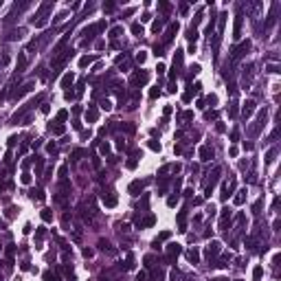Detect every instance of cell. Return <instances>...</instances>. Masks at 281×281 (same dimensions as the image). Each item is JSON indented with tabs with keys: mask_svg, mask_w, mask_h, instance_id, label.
Returning <instances> with one entry per match:
<instances>
[{
	"mask_svg": "<svg viewBox=\"0 0 281 281\" xmlns=\"http://www.w3.org/2000/svg\"><path fill=\"white\" fill-rule=\"evenodd\" d=\"M31 90H33V81H26V83H22V86H20V90H15L13 95H11V99H22L26 92H31Z\"/></svg>",
	"mask_w": 281,
	"mask_h": 281,
	"instance_id": "cell-1",
	"label": "cell"
},
{
	"mask_svg": "<svg viewBox=\"0 0 281 281\" xmlns=\"http://www.w3.org/2000/svg\"><path fill=\"white\" fill-rule=\"evenodd\" d=\"M220 174H222V169H220V167H215V169H213V174H211V180H209V185H207V195H211V191H213L215 182H218Z\"/></svg>",
	"mask_w": 281,
	"mask_h": 281,
	"instance_id": "cell-2",
	"label": "cell"
},
{
	"mask_svg": "<svg viewBox=\"0 0 281 281\" xmlns=\"http://www.w3.org/2000/svg\"><path fill=\"white\" fill-rule=\"evenodd\" d=\"M147 79H149V75H147L145 70H140V73H134V75H132V83H134V86H138V83H147Z\"/></svg>",
	"mask_w": 281,
	"mask_h": 281,
	"instance_id": "cell-3",
	"label": "cell"
},
{
	"mask_svg": "<svg viewBox=\"0 0 281 281\" xmlns=\"http://www.w3.org/2000/svg\"><path fill=\"white\" fill-rule=\"evenodd\" d=\"M252 112H255V101L252 99H248L246 103H244V108H242V114H244V119H248Z\"/></svg>",
	"mask_w": 281,
	"mask_h": 281,
	"instance_id": "cell-4",
	"label": "cell"
},
{
	"mask_svg": "<svg viewBox=\"0 0 281 281\" xmlns=\"http://www.w3.org/2000/svg\"><path fill=\"white\" fill-rule=\"evenodd\" d=\"M97 119H99V110H97L95 106H90V108L86 110V121H88V123H95Z\"/></svg>",
	"mask_w": 281,
	"mask_h": 281,
	"instance_id": "cell-5",
	"label": "cell"
},
{
	"mask_svg": "<svg viewBox=\"0 0 281 281\" xmlns=\"http://www.w3.org/2000/svg\"><path fill=\"white\" fill-rule=\"evenodd\" d=\"M213 158V149L209 145H202L200 147V161H211Z\"/></svg>",
	"mask_w": 281,
	"mask_h": 281,
	"instance_id": "cell-6",
	"label": "cell"
},
{
	"mask_svg": "<svg viewBox=\"0 0 281 281\" xmlns=\"http://www.w3.org/2000/svg\"><path fill=\"white\" fill-rule=\"evenodd\" d=\"M167 252H169V257L174 259V257H178L182 252V246L180 244H169V246H167Z\"/></svg>",
	"mask_w": 281,
	"mask_h": 281,
	"instance_id": "cell-7",
	"label": "cell"
},
{
	"mask_svg": "<svg viewBox=\"0 0 281 281\" xmlns=\"http://www.w3.org/2000/svg\"><path fill=\"white\" fill-rule=\"evenodd\" d=\"M218 252H220V242H211L209 248H207V257L211 259L213 255H218Z\"/></svg>",
	"mask_w": 281,
	"mask_h": 281,
	"instance_id": "cell-8",
	"label": "cell"
},
{
	"mask_svg": "<svg viewBox=\"0 0 281 281\" xmlns=\"http://www.w3.org/2000/svg\"><path fill=\"white\" fill-rule=\"evenodd\" d=\"M248 49H250V42L246 40L244 44H242V46H239V49H235V53H233V57H235V59H237V57H242V55H244V53H246Z\"/></svg>",
	"mask_w": 281,
	"mask_h": 281,
	"instance_id": "cell-9",
	"label": "cell"
},
{
	"mask_svg": "<svg viewBox=\"0 0 281 281\" xmlns=\"http://www.w3.org/2000/svg\"><path fill=\"white\" fill-rule=\"evenodd\" d=\"M143 185H145V182H140V180H134L132 185H130V189H127V191L132 193V195H138V191L143 189Z\"/></svg>",
	"mask_w": 281,
	"mask_h": 281,
	"instance_id": "cell-10",
	"label": "cell"
},
{
	"mask_svg": "<svg viewBox=\"0 0 281 281\" xmlns=\"http://www.w3.org/2000/svg\"><path fill=\"white\" fill-rule=\"evenodd\" d=\"M169 235H171L169 231H163L161 235H158V237L154 239V248H161V242H165V239H169Z\"/></svg>",
	"mask_w": 281,
	"mask_h": 281,
	"instance_id": "cell-11",
	"label": "cell"
},
{
	"mask_svg": "<svg viewBox=\"0 0 281 281\" xmlns=\"http://www.w3.org/2000/svg\"><path fill=\"white\" fill-rule=\"evenodd\" d=\"M103 204H106L108 209L117 207V195H114V193H110V195H103Z\"/></svg>",
	"mask_w": 281,
	"mask_h": 281,
	"instance_id": "cell-12",
	"label": "cell"
},
{
	"mask_svg": "<svg viewBox=\"0 0 281 281\" xmlns=\"http://www.w3.org/2000/svg\"><path fill=\"white\" fill-rule=\"evenodd\" d=\"M73 81H75V75L73 73H66L62 77V88H68V86H73Z\"/></svg>",
	"mask_w": 281,
	"mask_h": 281,
	"instance_id": "cell-13",
	"label": "cell"
},
{
	"mask_svg": "<svg viewBox=\"0 0 281 281\" xmlns=\"http://www.w3.org/2000/svg\"><path fill=\"white\" fill-rule=\"evenodd\" d=\"M187 259H189L191 264H198V261H200V252L193 248V250H189V252H187Z\"/></svg>",
	"mask_w": 281,
	"mask_h": 281,
	"instance_id": "cell-14",
	"label": "cell"
},
{
	"mask_svg": "<svg viewBox=\"0 0 281 281\" xmlns=\"http://www.w3.org/2000/svg\"><path fill=\"white\" fill-rule=\"evenodd\" d=\"M95 59H97L95 55H86V57H81V59H79V66H81V68H86L88 64H92V62H95Z\"/></svg>",
	"mask_w": 281,
	"mask_h": 281,
	"instance_id": "cell-15",
	"label": "cell"
},
{
	"mask_svg": "<svg viewBox=\"0 0 281 281\" xmlns=\"http://www.w3.org/2000/svg\"><path fill=\"white\" fill-rule=\"evenodd\" d=\"M261 277H264V268H261V266H255V268H252V279H255V281H261Z\"/></svg>",
	"mask_w": 281,
	"mask_h": 281,
	"instance_id": "cell-16",
	"label": "cell"
},
{
	"mask_svg": "<svg viewBox=\"0 0 281 281\" xmlns=\"http://www.w3.org/2000/svg\"><path fill=\"white\" fill-rule=\"evenodd\" d=\"M42 167H44V161L35 156V176H40V174H42Z\"/></svg>",
	"mask_w": 281,
	"mask_h": 281,
	"instance_id": "cell-17",
	"label": "cell"
},
{
	"mask_svg": "<svg viewBox=\"0 0 281 281\" xmlns=\"http://www.w3.org/2000/svg\"><path fill=\"white\" fill-rule=\"evenodd\" d=\"M24 68H26V57L20 55V57H18V73H22Z\"/></svg>",
	"mask_w": 281,
	"mask_h": 281,
	"instance_id": "cell-18",
	"label": "cell"
},
{
	"mask_svg": "<svg viewBox=\"0 0 281 281\" xmlns=\"http://www.w3.org/2000/svg\"><path fill=\"white\" fill-rule=\"evenodd\" d=\"M42 220H44V222H53V213H51V209H42Z\"/></svg>",
	"mask_w": 281,
	"mask_h": 281,
	"instance_id": "cell-19",
	"label": "cell"
},
{
	"mask_svg": "<svg viewBox=\"0 0 281 281\" xmlns=\"http://www.w3.org/2000/svg\"><path fill=\"white\" fill-rule=\"evenodd\" d=\"M154 222H156V220H154V215H149V218H145L143 222H140V220H138V226H152V224H154Z\"/></svg>",
	"mask_w": 281,
	"mask_h": 281,
	"instance_id": "cell-20",
	"label": "cell"
},
{
	"mask_svg": "<svg viewBox=\"0 0 281 281\" xmlns=\"http://www.w3.org/2000/svg\"><path fill=\"white\" fill-rule=\"evenodd\" d=\"M239 31H242V15H237V20H235V35H233L235 40L239 37Z\"/></svg>",
	"mask_w": 281,
	"mask_h": 281,
	"instance_id": "cell-21",
	"label": "cell"
},
{
	"mask_svg": "<svg viewBox=\"0 0 281 281\" xmlns=\"http://www.w3.org/2000/svg\"><path fill=\"white\" fill-rule=\"evenodd\" d=\"M187 37H189V42H191V44H195V40H198V31L191 26V29H189V35H187Z\"/></svg>",
	"mask_w": 281,
	"mask_h": 281,
	"instance_id": "cell-22",
	"label": "cell"
},
{
	"mask_svg": "<svg viewBox=\"0 0 281 281\" xmlns=\"http://www.w3.org/2000/svg\"><path fill=\"white\" fill-rule=\"evenodd\" d=\"M147 145H149V149H152V152H161V143H158V140H154V138H152Z\"/></svg>",
	"mask_w": 281,
	"mask_h": 281,
	"instance_id": "cell-23",
	"label": "cell"
},
{
	"mask_svg": "<svg viewBox=\"0 0 281 281\" xmlns=\"http://www.w3.org/2000/svg\"><path fill=\"white\" fill-rule=\"evenodd\" d=\"M244 193H246L244 189H242V191H237V195H235V204H244V198H246Z\"/></svg>",
	"mask_w": 281,
	"mask_h": 281,
	"instance_id": "cell-24",
	"label": "cell"
},
{
	"mask_svg": "<svg viewBox=\"0 0 281 281\" xmlns=\"http://www.w3.org/2000/svg\"><path fill=\"white\" fill-rule=\"evenodd\" d=\"M132 33H134V35H143V26H140L138 22H134V24H132Z\"/></svg>",
	"mask_w": 281,
	"mask_h": 281,
	"instance_id": "cell-25",
	"label": "cell"
},
{
	"mask_svg": "<svg viewBox=\"0 0 281 281\" xmlns=\"http://www.w3.org/2000/svg\"><path fill=\"white\" fill-rule=\"evenodd\" d=\"M163 22H165V20H156V22L152 24V31H154V33H158V31L163 29Z\"/></svg>",
	"mask_w": 281,
	"mask_h": 281,
	"instance_id": "cell-26",
	"label": "cell"
},
{
	"mask_svg": "<svg viewBox=\"0 0 281 281\" xmlns=\"http://www.w3.org/2000/svg\"><path fill=\"white\" fill-rule=\"evenodd\" d=\"M81 156H83V149H75V152H73V156H70V158H73L75 163H77V161H79Z\"/></svg>",
	"mask_w": 281,
	"mask_h": 281,
	"instance_id": "cell-27",
	"label": "cell"
},
{
	"mask_svg": "<svg viewBox=\"0 0 281 281\" xmlns=\"http://www.w3.org/2000/svg\"><path fill=\"white\" fill-rule=\"evenodd\" d=\"M158 95H161V88H158V86H154L152 90H149V99H156Z\"/></svg>",
	"mask_w": 281,
	"mask_h": 281,
	"instance_id": "cell-28",
	"label": "cell"
},
{
	"mask_svg": "<svg viewBox=\"0 0 281 281\" xmlns=\"http://www.w3.org/2000/svg\"><path fill=\"white\" fill-rule=\"evenodd\" d=\"M145 59H147V55H145V51H140V53H136V62H138V64H145Z\"/></svg>",
	"mask_w": 281,
	"mask_h": 281,
	"instance_id": "cell-29",
	"label": "cell"
},
{
	"mask_svg": "<svg viewBox=\"0 0 281 281\" xmlns=\"http://www.w3.org/2000/svg\"><path fill=\"white\" fill-rule=\"evenodd\" d=\"M178 200H180V195L176 193V195H171V198L167 200V204H169V207H176V204H178Z\"/></svg>",
	"mask_w": 281,
	"mask_h": 281,
	"instance_id": "cell-30",
	"label": "cell"
},
{
	"mask_svg": "<svg viewBox=\"0 0 281 281\" xmlns=\"http://www.w3.org/2000/svg\"><path fill=\"white\" fill-rule=\"evenodd\" d=\"M51 130H53V134L62 136V134H64V130H66V127H64V125H55V127H51Z\"/></svg>",
	"mask_w": 281,
	"mask_h": 281,
	"instance_id": "cell-31",
	"label": "cell"
},
{
	"mask_svg": "<svg viewBox=\"0 0 281 281\" xmlns=\"http://www.w3.org/2000/svg\"><path fill=\"white\" fill-rule=\"evenodd\" d=\"M99 152L103 154V156H106V154H110V145H108V143H101V145H99Z\"/></svg>",
	"mask_w": 281,
	"mask_h": 281,
	"instance_id": "cell-32",
	"label": "cell"
},
{
	"mask_svg": "<svg viewBox=\"0 0 281 281\" xmlns=\"http://www.w3.org/2000/svg\"><path fill=\"white\" fill-rule=\"evenodd\" d=\"M66 174H68V167L62 165V167H59V178H62V180H66Z\"/></svg>",
	"mask_w": 281,
	"mask_h": 281,
	"instance_id": "cell-33",
	"label": "cell"
},
{
	"mask_svg": "<svg viewBox=\"0 0 281 281\" xmlns=\"http://www.w3.org/2000/svg\"><path fill=\"white\" fill-rule=\"evenodd\" d=\"M66 119H68V112L66 110H59L57 112V121H66Z\"/></svg>",
	"mask_w": 281,
	"mask_h": 281,
	"instance_id": "cell-34",
	"label": "cell"
},
{
	"mask_svg": "<svg viewBox=\"0 0 281 281\" xmlns=\"http://www.w3.org/2000/svg\"><path fill=\"white\" fill-rule=\"evenodd\" d=\"M121 31H123L121 26H114V29L110 31V37H119V35H121Z\"/></svg>",
	"mask_w": 281,
	"mask_h": 281,
	"instance_id": "cell-35",
	"label": "cell"
},
{
	"mask_svg": "<svg viewBox=\"0 0 281 281\" xmlns=\"http://www.w3.org/2000/svg\"><path fill=\"white\" fill-rule=\"evenodd\" d=\"M44 281H59V279L55 277L53 273H44Z\"/></svg>",
	"mask_w": 281,
	"mask_h": 281,
	"instance_id": "cell-36",
	"label": "cell"
},
{
	"mask_svg": "<svg viewBox=\"0 0 281 281\" xmlns=\"http://www.w3.org/2000/svg\"><path fill=\"white\" fill-rule=\"evenodd\" d=\"M125 167L127 169H136V158H130V161L125 163Z\"/></svg>",
	"mask_w": 281,
	"mask_h": 281,
	"instance_id": "cell-37",
	"label": "cell"
},
{
	"mask_svg": "<svg viewBox=\"0 0 281 281\" xmlns=\"http://www.w3.org/2000/svg\"><path fill=\"white\" fill-rule=\"evenodd\" d=\"M20 180H22V185H31V174H22Z\"/></svg>",
	"mask_w": 281,
	"mask_h": 281,
	"instance_id": "cell-38",
	"label": "cell"
},
{
	"mask_svg": "<svg viewBox=\"0 0 281 281\" xmlns=\"http://www.w3.org/2000/svg\"><path fill=\"white\" fill-rule=\"evenodd\" d=\"M189 119H193V112H182L180 114V121H189Z\"/></svg>",
	"mask_w": 281,
	"mask_h": 281,
	"instance_id": "cell-39",
	"label": "cell"
},
{
	"mask_svg": "<svg viewBox=\"0 0 281 281\" xmlns=\"http://www.w3.org/2000/svg\"><path fill=\"white\" fill-rule=\"evenodd\" d=\"M33 198H37V200H44L46 195H44V191H42V189H37V191L33 193Z\"/></svg>",
	"mask_w": 281,
	"mask_h": 281,
	"instance_id": "cell-40",
	"label": "cell"
},
{
	"mask_svg": "<svg viewBox=\"0 0 281 281\" xmlns=\"http://www.w3.org/2000/svg\"><path fill=\"white\" fill-rule=\"evenodd\" d=\"M101 108H103V110H110V108H112V103H110L108 99H103V101H101Z\"/></svg>",
	"mask_w": 281,
	"mask_h": 281,
	"instance_id": "cell-41",
	"label": "cell"
},
{
	"mask_svg": "<svg viewBox=\"0 0 281 281\" xmlns=\"http://www.w3.org/2000/svg\"><path fill=\"white\" fill-rule=\"evenodd\" d=\"M92 255H95V250H92V248H83V257H92Z\"/></svg>",
	"mask_w": 281,
	"mask_h": 281,
	"instance_id": "cell-42",
	"label": "cell"
},
{
	"mask_svg": "<svg viewBox=\"0 0 281 281\" xmlns=\"http://www.w3.org/2000/svg\"><path fill=\"white\" fill-rule=\"evenodd\" d=\"M40 110H42V114H49V110H51V106H49V103H42V108H40Z\"/></svg>",
	"mask_w": 281,
	"mask_h": 281,
	"instance_id": "cell-43",
	"label": "cell"
},
{
	"mask_svg": "<svg viewBox=\"0 0 281 281\" xmlns=\"http://www.w3.org/2000/svg\"><path fill=\"white\" fill-rule=\"evenodd\" d=\"M229 156L235 158V156H237V147H231V149H229Z\"/></svg>",
	"mask_w": 281,
	"mask_h": 281,
	"instance_id": "cell-44",
	"label": "cell"
},
{
	"mask_svg": "<svg viewBox=\"0 0 281 281\" xmlns=\"http://www.w3.org/2000/svg\"><path fill=\"white\" fill-rule=\"evenodd\" d=\"M239 138V132H237V130H233V132H231V140H237Z\"/></svg>",
	"mask_w": 281,
	"mask_h": 281,
	"instance_id": "cell-45",
	"label": "cell"
},
{
	"mask_svg": "<svg viewBox=\"0 0 281 281\" xmlns=\"http://www.w3.org/2000/svg\"><path fill=\"white\" fill-rule=\"evenodd\" d=\"M163 114H165V117H169V114H171V106H165V110H163Z\"/></svg>",
	"mask_w": 281,
	"mask_h": 281,
	"instance_id": "cell-46",
	"label": "cell"
},
{
	"mask_svg": "<svg viewBox=\"0 0 281 281\" xmlns=\"http://www.w3.org/2000/svg\"><path fill=\"white\" fill-rule=\"evenodd\" d=\"M156 70H158V75H163V73H165V64H158Z\"/></svg>",
	"mask_w": 281,
	"mask_h": 281,
	"instance_id": "cell-47",
	"label": "cell"
},
{
	"mask_svg": "<svg viewBox=\"0 0 281 281\" xmlns=\"http://www.w3.org/2000/svg\"><path fill=\"white\" fill-rule=\"evenodd\" d=\"M103 9H106V11H112V9H114V2H108V5H103Z\"/></svg>",
	"mask_w": 281,
	"mask_h": 281,
	"instance_id": "cell-48",
	"label": "cell"
},
{
	"mask_svg": "<svg viewBox=\"0 0 281 281\" xmlns=\"http://www.w3.org/2000/svg\"><path fill=\"white\" fill-rule=\"evenodd\" d=\"M7 215H9V218H13V215H15V209L11 207V209H7Z\"/></svg>",
	"mask_w": 281,
	"mask_h": 281,
	"instance_id": "cell-49",
	"label": "cell"
},
{
	"mask_svg": "<svg viewBox=\"0 0 281 281\" xmlns=\"http://www.w3.org/2000/svg\"><path fill=\"white\" fill-rule=\"evenodd\" d=\"M46 149H49L51 154H55V143H49V147H46Z\"/></svg>",
	"mask_w": 281,
	"mask_h": 281,
	"instance_id": "cell-50",
	"label": "cell"
},
{
	"mask_svg": "<svg viewBox=\"0 0 281 281\" xmlns=\"http://www.w3.org/2000/svg\"><path fill=\"white\" fill-rule=\"evenodd\" d=\"M235 281H242V279H235Z\"/></svg>",
	"mask_w": 281,
	"mask_h": 281,
	"instance_id": "cell-51",
	"label": "cell"
}]
</instances>
